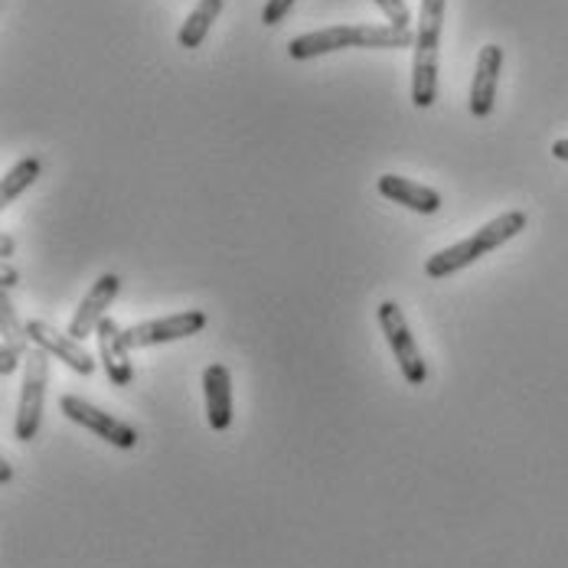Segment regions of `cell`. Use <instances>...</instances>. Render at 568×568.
Listing matches in <instances>:
<instances>
[{"label":"cell","instance_id":"1","mask_svg":"<svg viewBox=\"0 0 568 568\" xmlns=\"http://www.w3.org/2000/svg\"><path fill=\"white\" fill-rule=\"evenodd\" d=\"M408 47H415V33H402L389 23H337L327 30L294 37L287 43V57L301 62L337 50H408Z\"/></svg>","mask_w":568,"mask_h":568},{"label":"cell","instance_id":"2","mask_svg":"<svg viewBox=\"0 0 568 568\" xmlns=\"http://www.w3.org/2000/svg\"><path fill=\"white\" fill-rule=\"evenodd\" d=\"M526 223H529V216H526L523 210H510V213H504V216L490 220L487 226H480L474 235H467V239H460V242H455V245H448V248L435 252V255L425 262V275H428L432 282L452 278V275L460 272V268H470L474 262H480L487 252H494V248L507 245L510 239H516V235L526 229Z\"/></svg>","mask_w":568,"mask_h":568},{"label":"cell","instance_id":"3","mask_svg":"<svg viewBox=\"0 0 568 568\" xmlns=\"http://www.w3.org/2000/svg\"><path fill=\"white\" fill-rule=\"evenodd\" d=\"M448 0H422L415 30V62H412V105L432 109L438 102V47Z\"/></svg>","mask_w":568,"mask_h":568},{"label":"cell","instance_id":"4","mask_svg":"<svg viewBox=\"0 0 568 568\" xmlns=\"http://www.w3.org/2000/svg\"><path fill=\"white\" fill-rule=\"evenodd\" d=\"M47 383H50V353L33 349L27 356V373L20 386V402H17V418H13V438L17 442H33L43 422V402H47Z\"/></svg>","mask_w":568,"mask_h":568},{"label":"cell","instance_id":"5","mask_svg":"<svg viewBox=\"0 0 568 568\" xmlns=\"http://www.w3.org/2000/svg\"><path fill=\"white\" fill-rule=\"evenodd\" d=\"M376 321H379V331H383V337H386L393 356H396L398 369H402V379H405L408 386H425V379H428V363H425L418 343H415L412 331H408V321H405L402 307H398L396 301H383V304L376 307Z\"/></svg>","mask_w":568,"mask_h":568},{"label":"cell","instance_id":"6","mask_svg":"<svg viewBox=\"0 0 568 568\" xmlns=\"http://www.w3.org/2000/svg\"><path fill=\"white\" fill-rule=\"evenodd\" d=\"M59 408H62V415H65L69 422L82 425L85 432L99 435L102 442H109V445L121 448V452H131V448H138V442H141V435H138L134 425L114 418V415L102 412L99 405H92V402H85V398L62 396L59 398Z\"/></svg>","mask_w":568,"mask_h":568},{"label":"cell","instance_id":"7","mask_svg":"<svg viewBox=\"0 0 568 568\" xmlns=\"http://www.w3.org/2000/svg\"><path fill=\"white\" fill-rule=\"evenodd\" d=\"M203 327H206V314L203 311H180V314H171V317H154V321H144V324L128 327L124 331V341H128L131 349H138V346H158V343L196 337Z\"/></svg>","mask_w":568,"mask_h":568},{"label":"cell","instance_id":"8","mask_svg":"<svg viewBox=\"0 0 568 568\" xmlns=\"http://www.w3.org/2000/svg\"><path fill=\"white\" fill-rule=\"evenodd\" d=\"M23 327H27V337H30L33 346H40V349H47L50 356L62 359L72 373H79V376H92V373H95L99 363L89 356V349L75 341V337L59 334L57 327H50L47 321H30V324H23Z\"/></svg>","mask_w":568,"mask_h":568},{"label":"cell","instance_id":"9","mask_svg":"<svg viewBox=\"0 0 568 568\" xmlns=\"http://www.w3.org/2000/svg\"><path fill=\"white\" fill-rule=\"evenodd\" d=\"M118 291H121V278L118 275H102L99 282L89 287V294L82 297V304H79V311L72 314V324H69V337H75V341L82 343L85 337H95V331H99V324L105 321V311L112 307V301L118 297Z\"/></svg>","mask_w":568,"mask_h":568},{"label":"cell","instance_id":"10","mask_svg":"<svg viewBox=\"0 0 568 568\" xmlns=\"http://www.w3.org/2000/svg\"><path fill=\"white\" fill-rule=\"evenodd\" d=\"M500 72H504V50L497 43H490V47L480 50L477 69H474V82H470V114L474 118H487L494 112Z\"/></svg>","mask_w":568,"mask_h":568},{"label":"cell","instance_id":"11","mask_svg":"<svg viewBox=\"0 0 568 568\" xmlns=\"http://www.w3.org/2000/svg\"><path fill=\"white\" fill-rule=\"evenodd\" d=\"M95 341H99V356H102V366L109 373L114 386H131L134 383V366H131V356H128V341H124V327L105 317L95 331Z\"/></svg>","mask_w":568,"mask_h":568},{"label":"cell","instance_id":"12","mask_svg":"<svg viewBox=\"0 0 568 568\" xmlns=\"http://www.w3.org/2000/svg\"><path fill=\"white\" fill-rule=\"evenodd\" d=\"M376 186H379V193H383L386 200H393V203L412 210V213L435 216V213L442 210V193L432 190V186H425V183H415V180H408V176L383 173V176L376 180Z\"/></svg>","mask_w":568,"mask_h":568},{"label":"cell","instance_id":"13","mask_svg":"<svg viewBox=\"0 0 568 568\" xmlns=\"http://www.w3.org/2000/svg\"><path fill=\"white\" fill-rule=\"evenodd\" d=\"M203 396H206V418L213 432H226L232 425V376L223 363H210L203 369Z\"/></svg>","mask_w":568,"mask_h":568},{"label":"cell","instance_id":"14","mask_svg":"<svg viewBox=\"0 0 568 568\" xmlns=\"http://www.w3.org/2000/svg\"><path fill=\"white\" fill-rule=\"evenodd\" d=\"M223 7H226V0H196L193 13L183 20V27H180V33H176L180 47H183V50H196V47L206 40V33H210V27L216 23V17L223 13Z\"/></svg>","mask_w":568,"mask_h":568},{"label":"cell","instance_id":"15","mask_svg":"<svg viewBox=\"0 0 568 568\" xmlns=\"http://www.w3.org/2000/svg\"><path fill=\"white\" fill-rule=\"evenodd\" d=\"M40 173H43L40 158H23V161H17L10 171L3 173V183H0V203H3V206H10L20 193H27V190L40 180Z\"/></svg>","mask_w":568,"mask_h":568},{"label":"cell","instance_id":"16","mask_svg":"<svg viewBox=\"0 0 568 568\" xmlns=\"http://www.w3.org/2000/svg\"><path fill=\"white\" fill-rule=\"evenodd\" d=\"M373 3L386 13L389 27H396L402 33H412V13H408L405 0H373Z\"/></svg>","mask_w":568,"mask_h":568},{"label":"cell","instance_id":"17","mask_svg":"<svg viewBox=\"0 0 568 568\" xmlns=\"http://www.w3.org/2000/svg\"><path fill=\"white\" fill-rule=\"evenodd\" d=\"M294 3H297V0H268L265 10H262V23H265V27H278L284 17L294 10Z\"/></svg>","mask_w":568,"mask_h":568},{"label":"cell","instance_id":"18","mask_svg":"<svg viewBox=\"0 0 568 568\" xmlns=\"http://www.w3.org/2000/svg\"><path fill=\"white\" fill-rule=\"evenodd\" d=\"M552 158H556V161H568V138L552 144Z\"/></svg>","mask_w":568,"mask_h":568},{"label":"cell","instance_id":"19","mask_svg":"<svg viewBox=\"0 0 568 568\" xmlns=\"http://www.w3.org/2000/svg\"><path fill=\"white\" fill-rule=\"evenodd\" d=\"M10 477H13V470H10V464H7V460H0V480L7 484Z\"/></svg>","mask_w":568,"mask_h":568},{"label":"cell","instance_id":"20","mask_svg":"<svg viewBox=\"0 0 568 568\" xmlns=\"http://www.w3.org/2000/svg\"><path fill=\"white\" fill-rule=\"evenodd\" d=\"M10 255H13V239L3 235V258H10Z\"/></svg>","mask_w":568,"mask_h":568},{"label":"cell","instance_id":"21","mask_svg":"<svg viewBox=\"0 0 568 568\" xmlns=\"http://www.w3.org/2000/svg\"><path fill=\"white\" fill-rule=\"evenodd\" d=\"M13 282H17V272L7 268V272H3V287H13Z\"/></svg>","mask_w":568,"mask_h":568}]
</instances>
